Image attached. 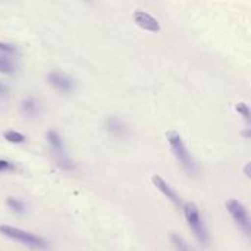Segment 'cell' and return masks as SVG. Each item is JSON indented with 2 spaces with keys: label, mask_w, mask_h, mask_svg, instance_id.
<instances>
[{
  "label": "cell",
  "mask_w": 251,
  "mask_h": 251,
  "mask_svg": "<svg viewBox=\"0 0 251 251\" xmlns=\"http://www.w3.org/2000/svg\"><path fill=\"white\" fill-rule=\"evenodd\" d=\"M0 234L4 235L6 238H10L16 243H21L29 249H35V250H46L49 247L47 241L38 235L29 234L26 231H22L19 228L10 226V225H0Z\"/></svg>",
  "instance_id": "obj_3"
},
{
  "label": "cell",
  "mask_w": 251,
  "mask_h": 251,
  "mask_svg": "<svg viewBox=\"0 0 251 251\" xmlns=\"http://www.w3.org/2000/svg\"><path fill=\"white\" fill-rule=\"evenodd\" d=\"M0 53H4L7 56L10 54H16V47L12 46V44H7V43H1L0 41Z\"/></svg>",
  "instance_id": "obj_16"
},
{
  "label": "cell",
  "mask_w": 251,
  "mask_h": 251,
  "mask_svg": "<svg viewBox=\"0 0 251 251\" xmlns=\"http://www.w3.org/2000/svg\"><path fill=\"white\" fill-rule=\"evenodd\" d=\"M15 169V165L10 163L9 160H4V159H0V174L1 172H10Z\"/></svg>",
  "instance_id": "obj_17"
},
{
  "label": "cell",
  "mask_w": 251,
  "mask_h": 251,
  "mask_svg": "<svg viewBox=\"0 0 251 251\" xmlns=\"http://www.w3.org/2000/svg\"><path fill=\"white\" fill-rule=\"evenodd\" d=\"M226 210L229 212V215H231L232 221L235 222V225L238 226V229L244 234V237L249 241H251V215L246 209V206L241 201L231 199L226 201Z\"/></svg>",
  "instance_id": "obj_4"
},
{
  "label": "cell",
  "mask_w": 251,
  "mask_h": 251,
  "mask_svg": "<svg viewBox=\"0 0 251 251\" xmlns=\"http://www.w3.org/2000/svg\"><path fill=\"white\" fill-rule=\"evenodd\" d=\"M182 212H184L185 221H187L191 232L197 238V241L203 247H207L210 244V235H209L207 226H206V224H204V221H203V218L200 215L199 207L194 203H184Z\"/></svg>",
  "instance_id": "obj_2"
},
{
  "label": "cell",
  "mask_w": 251,
  "mask_h": 251,
  "mask_svg": "<svg viewBox=\"0 0 251 251\" xmlns=\"http://www.w3.org/2000/svg\"><path fill=\"white\" fill-rule=\"evenodd\" d=\"M22 112L29 118H35L38 115V103L34 99H26L22 103Z\"/></svg>",
  "instance_id": "obj_10"
},
{
  "label": "cell",
  "mask_w": 251,
  "mask_h": 251,
  "mask_svg": "<svg viewBox=\"0 0 251 251\" xmlns=\"http://www.w3.org/2000/svg\"><path fill=\"white\" fill-rule=\"evenodd\" d=\"M166 140L171 146L174 156L176 157L178 163L184 168V171L190 175H196L197 174V165H196L191 153L188 151L184 140L181 138V135L175 129H171L166 132Z\"/></svg>",
  "instance_id": "obj_1"
},
{
  "label": "cell",
  "mask_w": 251,
  "mask_h": 251,
  "mask_svg": "<svg viewBox=\"0 0 251 251\" xmlns=\"http://www.w3.org/2000/svg\"><path fill=\"white\" fill-rule=\"evenodd\" d=\"M3 138L12 144H22L25 141V135L18 132V131H13V129H7L3 132Z\"/></svg>",
  "instance_id": "obj_13"
},
{
  "label": "cell",
  "mask_w": 251,
  "mask_h": 251,
  "mask_svg": "<svg viewBox=\"0 0 251 251\" xmlns=\"http://www.w3.org/2000/svg\"><path fill=\"white\" fill-rule=\"evenodd\" d=\"M106 129L112 137L119 140H124L128 135V126L118 118H109L106 121Z\"/></svg>",
  "instance_id": "obj_8"
},
{
  "label": "cell",
  "mask_w": 251,
  "mask_h": 251,
  "mask_svg": "<svg viewBox=\"0 0 251 251\" xmlns=\"http://www.w3.org/2000/svg\"><path fill=\"white\" fill-rule=\"evenodd\" d=\"M241 135L246 137V138H251V129H243L241 131Z\"/></svg>",
  "instance_id": "obj_20"
},
{
  "label": "cell",
  "mask_w": 251,
  "mask_h": 251,
  "mask_svg": "<svg viewBox=\"0 0 251 251\" xmlns=\"http://www.w3.org/2000/svg\"><path fill=\"white\" fill-rule=\"evenodd\" d=\"M171 241H172V246H174L175 251H194L190 247V244L182 237H179L178 234H171Z\"/></svg>",
  "instance_id": "obj_12"
},
{
  "label": "cell",
  "mask_w": 251,
  "mask_h": 251,
  "mask_svg": "<svg viewBox=\"0 0 251 251\" xmlns=\"http://www.w3.org/2000/svg\"><path fill=\"white\" fill-rule=\"evenodd\" d=\"M7 91H9V88H7L4 84H1V82H0V96H4Z\"/></svg>",
  "instance_id": "obj_19"
},
{
  "label": "cell",
  "mask_w": 251,
  "mask_h": 251,
  "mask_svg": "<svg viewBox=\"0 0 251 251\" xmlns=\"http://www.w3.org/2000/svg\"><path fill=\"white\" fill-rule=\"evenodd\" d=\"M47 81L56 91H59L62 94H69L75 88L74 79H71L69 76L60 74V72H50L47 75Z\"/></svg>",
  "instance_id": "obj_6"
},
{
  "label": "cell",
  "mask_w": 251,
  "mask_h": 251,
  "mask_svg": "<svg viewBox=\"0 0 251 251\" xmlns=\"http://www.w3.org/2000/svg\"><path fill=\"white\" fill-rule=\"evenodd\" d=\"M15 71V63L13 60L4 54V53H0V74H12Z\"/></svg>",
  "instance_id": "obj_11"
},
{
  "label": "cell",
  "mask_w": 251,
  "mask_h": 251,
  "mask_svg": "<svg viewBox=\"0 0 251 251\" xmlns=\"http://www.w3.org/2000/svg\"><path fill=\"white\" fill-rule=\"evenodd\" d=\"M134 21L135 24L150 32H159L160 31V24L156 18H153L150 13L143 12V10H135L134 12Z\"/></svg>",
  "instance_id": "obj_7"
},
{
  "label": "cell",
  "mask_w": 251,
  "mask_h": 251,
  "mask_svg": "<svg viewBox=\"0 0 251 251\" xmlns=\"http://www.w3.org/2000/svg\"><path fill=\"white\" fill-rule=\"evenodd\" d=\"M235 110L246 119L247 124H250L251 125V109L246 104V103H238V104L235 106Z\"/></svg>",
  "instance_id": "obj_15"
},
{
  "label": "cell",
  "mask_w": 251,
  "mask_h": 251,
  "mask_svg": "<svg viewBox=\"0 0 251 251\" xmlns=\"http://www.w3.org/2000/svg\"><path fill=\"white\" fill-rule=\"evenodd\" d=\"M151 182H153V185L176 207V209H182V206H184V201L181 200V197L176 194V191L169 185V182H166L160 175H153L151 176Z\"/></svg>",
  "instance_id": "obj_5"
},
{
  "label": "cell",
  "mask_w": 251,
  "mask_h": 251,
  "mask_svg": "<svg viewBox=\"0 0 251 251\" xmlns=\"http://www.w3.org/2000/svg\"><path fill=\"white\" fill-rule=\"evenodd\" d=\"M47 141H49V144H50V147H51V150L54 151V154L56 156H59V154H65V150H63V143H62V140H60V135L56 132V131H53V129H50L49 132H47Z\"/></svg>",
  "instance_id": "obj_9"
},
{
  "label": "cell",
  "mask_w": 251,
  "mask_h": 251,
  "mask_svg": "<svg viewBox=\"0 0 251 251\" xmlns=\"http://www.w3.org/2000/svg\"><path fill=\"white\" fill-rule=\"evenodd\" d=\"M6 204L10 207V210H13L15 213H25V204L21 201V200H18V199H15V197H9L7 200H6Z\"/></svg>",
  "instance_id": "obj_14"
},
{
  "label": "cell",
  "mask_w": 251,
  "mask_h": 251,
  "mask_svg": "<svg viewBox=\"0 0 251 251\" xmlns=\"http://www.w3.org/2000/svg\"><path fill=\"white\" fill-rule=\"evenodd\" d=\"M243 172H244V175H246L249 179H251V162H249V163L243 168Z\"/></svg>",
  "instance_id": "obj_18"
}]
</instances>
